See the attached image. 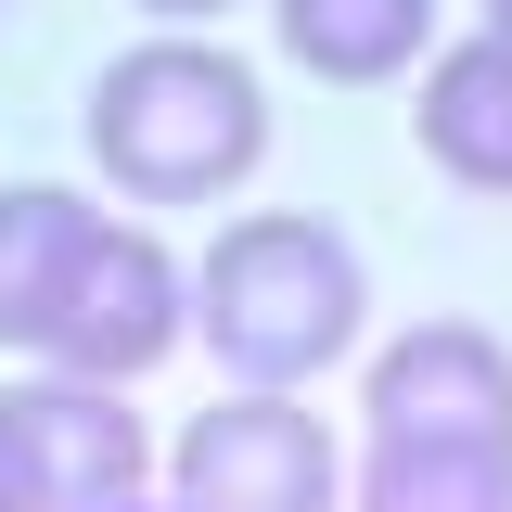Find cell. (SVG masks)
Returning a JSON list of instances; mask_svg holds the SVG:
<instances>
[{"instance_id":"cell-12","label":"cell","mask_w":512,"mask_h":512,"mask_svg":"<svg viewBox=\"0 0 512 512\" xmlns=\"http://www.w3.org/2000/svg\"><path fill=\"white\" fill-rule=\"evenodd\" d=\"M141 13H167V26H192V13H218V0H141Z\"/></svg>"},{"instance_id":"cell-1","label":"cell","mask_w":512,"mask_h":512,"mask_svg":"<svg viewBox=\"0 0 512 512\" xmlns=\"http://www.w3.org/2000/svg\"><path fill=\"white\" fill-rule=\"evenodd\" d=\"M359 308H372V282H359V244L346 231H320V218H231L205 269H192V320H205V359L244 384V397H295L308 372H333L346 346H359Z\"/></svg>"},{"instance_id":"cell-10","label":"cell","mask_w":512,"mask_h":512,"mask_svg":"<svg viewBox=\"0 0 512 512\" xmlns=\"http://www.w3.org/2000/svg\"><path fill=\"white\" fill-rule=\"evenodd\" d=\"M90 231H103V205H77L52 180L0 192V346H39V320H52V295H64V269H77Z\"/></svg>"},{"instance_id":"cell-4","label":"cell","mask_w":512,"mask_h":512,"mask_svg":"<svg viewBox=\"0 0 512 512\" xmlns=\"http://www.w3.org/2000/svg\"><path fill=\"white\" fill-rule=\"evenodd\" d=\"M167 487L180 512H333L346 461H333V423L295 397H218V410H192Z\"/></svg>"},{"instance_id":"cell-8","label":"cell","mask_w":512,"mask_h":512,"mask_svg":"<svg viewBox=\"0 0 512 512\" xmlns=\"http://www.w3.org/2000/svg\"><path fill=\"white\" fill-rule=\"evenodd\" d=\"M282 52L333 77V90H372V77H410L436 52V0H269Z\"/></svg>"},{"instance_id":"cell-9","label":"cell","mask_w":512,"mask_h":512,"mask_svg":"<svg viewBox=\"0 0 512 512\" xmlns=\"http://www.w3.org/2000/svg\"><path fill=\"white\" fill-rule=\"evenodd\" d=\"M359 512H512V436H372Z\"/></svg>"},{"instance_id":"cell-7","label":"cell","mask_w":512,"mask_h":512,"mask_svg":"<svg viewBox=\"0 0 512 512\" xmlns=\"http://www.w3.org/2000/svg\"><path fill=\"white\" fill-rule=\"evenodd\" d=\"M423 154L461 192H512V26H474L423 77Z\"/></svg>"},{"instance_id":"cell-11","label":"cell","mask_w":512,"mask_h":512,"mask_svg":"<svg viewBox=\"0 0 512 512\" xmlns=\"http://www.w3.org/2000/svg\"><path fill=\"white\" fill-rule=\"evenodd\" d=\"M0 512H52V474H39V448L13 423V397H0Z\"/></svg>"},{"instance_id":"cell-5","label":"cell","mask_w":512,"mask_h":512,"mask_svg":"<svg viewBox=\"0 0 512 512\" xmlns=\"http://www.w3.org/2000/svg\"><path fill=\"white\" fill-rule=\"evenodd\" d=\"M372 436H512V359L474 320H423L372 359Z\"/></svg>"},{"instance_id":"cell-2","label":"cell","mask_w":512,"mask_h":512,"mask_svg":"<svg viewBox=\"0 0 512 512\" xmlns=\"http://www.w3.org/2000/svg\"><path fill=\"white\" fill-rule=\"evenodd\" d=\"M90 154L128 205H218L269 154V103H256V64L218 39H141L90 77Z\"/></svg>"},{"instance_id":"cell-14","label":"cell","mask_w":512,"mask_h":512,"mask_svg":"<svg viewBox=\"0 0 512 512\" xmlns=\"http://www.w3.org/2000/svg\"><path fill=\"white\" fill-rule=\"evenodd\" d=\"M0 13H13V0H0Z\"/></svg>"},{"instance_id":"cell-3","label":"cell","mask_w":512,"mask_h":512,"mask_svg":"<svg viewBox=\"0 0 512 512\" xmlns=\"http://www.w3.org/2000/svg\"><path fill=\"white\" fill-rule=\"evenodd\" d=\"M180 320H192L180 256L154 244V231H128V218H103V231L77 244V269H64L52 320H39V359H52L64 384H141L180 346Z\"/></svg>"},{"instance_id":"cell-6","label":"cell","mask_w":512,"mask_h":512,"mask_svg":"<svg viewBox=\"0 0 512 512\" xmlns=\"http://www.w3.org/2000/svg\"><path fill=\"white\" fill-rule=\"evenodd\" d=\"M13 423L52 474V512H141V423L116 410V384H13Z\"/></svg>"},{"instance_id":"cell-13","label":"cell","mask_w":512,"mask_h":512,"mask_svg":"<svg viewBox=\"0 0 512 512\" xmlns=\"http://www.w3.org/2000/svg\"><path fill=\"white\" fill-rule=\"evenodd\" d=\"M487 26H512V0H487Z\"/></svg>"}]
</instances>
